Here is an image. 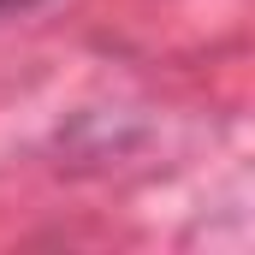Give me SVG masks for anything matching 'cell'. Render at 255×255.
Instances as JSON below:
<instances>
[{"label": "cell", "instance_id": "6da1fadb", "mask_svg": "<svg viewBox=\"0 0 255 255\" xmlns=\"http://www.w3.org/2000/svg\"><path fill=\"white\" fill-rule=\"evenodd\" d=\"M6 6H30V0H0V12H6Z\"/></svg>", "mask_w": 255, "mask_h": 255}]
</instances>
